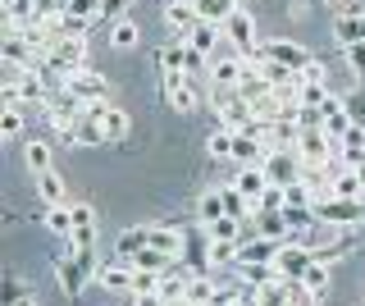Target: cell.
Returning a JSON list of instances; mask_svg holds the SVG:
<instances>
[{"label":"cell","instance_id":"obj_2","mask_svg":"<svg viewBox=\"0 0 365 306\" xmlns=\"http://www.w3.org/2000/svg\"><path fill=\"white\" fill-rule=\"evenodd\" d=\"M251 60H274V64H288L292 73H302V69H311L315 64V55L302 46V41H288V37H265L256 46V55Z\"/></svg>","mask_w":365,"mask_h":306},{"label":"cell","instance_id":"obj_27","mask_svg":"<svg viewBox=\"0 0 365 306\" xmlns=\"http://www.w3.org/2000/svg\"><path fill=\"white\" fill-rule=\"evenodd\" d=\"M169 260H174V256L155 252V247H142L137 256H128V265H133V270H142V275H165V270H169Z\"/></svg>","mask_w":365,"mask_h":306},{"label":"cell","instance_id":"obj_5","mask_svg":"<svg viewBox=\"0 0 365 306\" xmlns=\"http://www.w3.org/2000/svg\"><path fill=\"white\" fill-rule=\"evenodd\" d=\"M265 178L274 188H288V183H297L302 178V155L297 151H288V146H269V155H265Z\"/></svg>","mask_w":365,"mask_h":306},{"label":"cell","instance_id":"obj_1","mask_svg":"<svg viewBox=\"0 0 365 306\" xmlns=\"http://www.w3.org/2000/svg\"><path fill=\"white\" fill-rule=\"evenodd\" d=\"M96 270H101V256H96V247H87V252H68V256H60L55 275H60V288L68 292V297H78V292H83L87 283L96 279Z\"/></svg>","mask_w":365,"mask_h":306},{"label":"cell","instance_id":"obj_43","mask_svg":"<svg viewBox=\"0 0 365 306\" xmlns=\"http://www.w3.org/2000/svg\"><path fill=\"white\" fill-rule=\"evenodd\" d=\"M128 5H133V0H101V19H123Z\"/></svg>","mask_w":365,"mask_h":306},{"label":"cell","instance_id":"obj_10","mask_svg":"<svg viewBox=\"0 0 365 306\" xmlns=\"http://www.w3.org/2000/svg\"><path fill=\"white\" fill-rule=\"evenodd\" d=\"M68 92L83 101V106H96V101H110L114 96V87L96 69H78V73H68Z\"/></svg>","mask_w":365,"mask_h":306},{"label":"cell","instance_id":"obj_9","mask_svg":"<svg viewBox=\"0 0 365 306\" xmlns=\"http://www.w3.org/2000/svg\"><path fill=\"white\" fill-rule=\"evenodd\" d=\"M315 265L311 247L306 243H283L279 256H274V270H279V279H306V270Z\"/></svg>","mask_w":365,"mask_h":306},{"label":"cell","instance_id":"obj_44","mask_svg":"<svg viewBox=\"0 0 365 306\" xmlns=\"http://www.w3.org/2000/svg\"><path fill=\"white\" fill-rule=\"evenodd\" d=\"M19 297H23V283H19L14 275H9V279H5V292H0V302H5V306H14Z\"/></svg>","mask_w":365,"mask_h":306},{"label":"cell","instance_id":"obj_24","mask_svg":"<svg viewBox=\"0 0 365 306\" xmlns=\"http://www.w3.org/2000/svg\"><path fill=\"white\" fill-rule=\"evenodd\" d=\"M288 220H283V210H260L256 215V238H274V243H288Z\"/></svg>","mask_w":365,"mask_h":306},{"label":"cell","instance_id":"obj_40","mask_svg":"<svg viewBox=\"0 0 365 306\" xmlns=\"http://www.w3.org/2000/svg\"><path fill=\"white\" fill-rule=\"evenodd\" d=\"M73 229H96V206H87V201H73Z\"/></svg>","mask_w":365,"mask_h":306},{"label":"cell","instance_id":"obj_33","mask_svg":"<svg viewBox=\"0 0 365 306\" xmlns=\"http://www.w3.org/2000/svg\"><path fill=\"white\" fill-rule=\"evenodd\" d=\"M182 51H187L182 41H169V46L155 55V60H160V73H182Z\"/></svg>","mask_w":365,"mask_h":306},{"label":"cell","instance_id":"obj_41","mask_svg":"<svg viewBox=\"0 0 365 306\" xmlns=\"http://www.w3.org/2000/svg\"><path fill=\"white\" fill-rule=\"evenodd\" d=\"M68 247H73V252H87V247H96V229H73V233H68Z\"/></svg>","mask_w":365,"mask_h":306},{"label":"cell","instance_id":"obj_12","mask_svg":"<svg viewBox=\"0 0 365 306\" xmlns=\"http://www.w3.org/2000/svg\"><path fill=\"white\" fill-rule=\"evenodd\" d=\"M96 283H101V288H110V292H133V283H137V270L128 265V260L110 256V260H101V270H96Z\"/></svg>","mask_w":365,"mask_h":306},{"label":"cell","instance_id":"obj_21","mask_svg":"<svg viewBox=\"0 0 365 306\" xmlns=\"http://www.w3.org/2000/svg\"><path fill=\"white\" fill-rule=\"evenodd\" d=\"M334 37H338V46L365 41V14H347V9H338V14H334Z\"/></svg>","mask_w":365,"mask_h":306},{"label":"cell","instance_id":"obj_32","mask_svg":"<svg viewBox=\"0 0 365 306\" xmlns=\"http://www.w3.org/2000/svg\"><path fill=\"white\" fill-rule=\"evenodd\" d=\"M233 138H237V133L215 128L210 138H205V155H210V160H233Z\"/></svg>","mask_w":365,"mask_h":306},{"label":"cell","instance_id":"obj_34","mask_svg":"<svg viewBox=\"0 0 365 306\" xmlns=\"http://www.w3.org/2000/svg\"><path fill=\"white\" fill-rule=\"evenodd\" d=\"M210 297H215V283H210V279H192V283H187V297H182V302H187V306H210Z\"/></svg>","mask_w":365,"mask_h":306},{"label":"cell","instance_id":"obj_22","mask_svg":"<svg viewBox=\"0 0 365 306\" xmlns=\"http://www.w3.org/2000/svg\"><path fill=\"white\" fill-rule=\"evenodd\" d=\"M205 233H210V243H242L247 220H237V215H224V220H210V224H205Z\"/></svg>","mask_w":365,"mask_h":306},{"label":"cell","instance_id":"obj_38","mask_svg":"<svg viewBox=\"0 0 365 306\" xmlns=\"http://www.w3.org/2000/svg\"><path fill=\"white\" fill-rule=\"evenodd\" d=\"M306 288H311V292H319V297H324V288H329V265H319V260H315V265L311 270H306Z\"/></svg>","mask_w":365,"mask_h":306},{"label":"cell","instance_id":"obj_6","mask_svg":"<svg viewBox=\"0 0 365 306\" xmlns=\"http://www.w3.org/2000/svg\"><path fill=\"white\" fill-rule=\"evenodd\" d=\"M87 119H96L101 128H106L110 146H119V142L133 133V119H128V110H119L114 101H96V106H87Z\"/></svg>","mask_w":365,"mask_h":306},{"label":"cell","instance_id":"obj_47","mask_svg":"<svg viewBox=\"0 0 365 306\" xmlns=\"http://www.w3.org/2000/svg\"><path fill=\"white\" fill-rule=\"evenodd\" d=\"M329 5H347V0H329Z\"/></svg>","mask_w":365,"mask_h":306},{"label":"cell","instance_id":"obj_26","mask_svg":"<svg viewBox=\"0 0 365 306\" xmlns=\"http://www.w3.org/2000/svg\"><path fill=\"white\" fill-rule=\"evenodd\" d=\"M142 247H146V224H133V229H123L119 238H114V256H119V260L137 256Z\"/></svg>","mask_w":365,"mask_h":306},{"label":"cell","instance_id":"obj_42","mask_svg":"<svg viewBox=\"0 0 365 306\" xmlns=\"http://www.w3.org/2000/svg\"><path fill=\"white\" fill-rule=\"evenodd\" d=\"M260 210H283V188H265V197H260Z\"/></svg>","mask_w":365,"mask_h":306},{"label":"cell","instance_id":"obj_39","mask_svg":"<svg viewBox=\"0 0 365 306\" xmlns=\"http://www.w3.org/2000/svg\"><path fill=\"white\" fill-rule=\"evenodd\" d=\"M64 14L87 19V24H91V19H101V0H68V9H64Z\"/></svg>","mask_w":365,"mask_h":306},{"label":"cell","instance_id":"obj_37","mask_svg":"<svg viewBox=\"0 0 365 306\" xmlns=\"http://www.w3.org/2000/svg\"><path fill=\"white\" fill-rule=\"evenodd\" d=\"M342 55H347V69L365 83V41H351V46H342Z\"/></svg>","mask_w":365,"mask_h":306},{"label":"cell","instance_id":"obj_17","mask_svg":"<svg viewBox=\"0 0 365 306\" xmlns=\"http://www.w3.org/2000/svg\"><path fill=\"white\" fill-rule=\"evenodd\" d=\"M37 201H41V206H68V188H64V174H60V169H46V174H37Z\"/></svg>","mask_w":365,"mask_h":306},{"label":"cell","instance_id":"obj_46","mask_svg":"<svg viewBox=\"0 0 365 306\" xmlns=\"http://www.w3.org/2000/svg\"><path fill=\"white\" fill-rule=\"evenodd\" d=\"M14 306H32V297H28V292H23V297H19V302H14Z\"/></svg>","mask_w":365,"mask_h":306},{"label":"cell","instance_id":"obj_18","mask_svg":"<svg viewBox=\"0 0 365 306\" xmlns=\"http://www.w3.org/2000/svg\"><path fill=\"white\" fill-rule=\"evenodd\" d=\"M265 155H269L265 138H251V133H237L233 138V160L237 165H265Z\"/></svg>","mask_w":365,"mask_h":306},{"label":"cell","instance_id":"obj_19","mask_svg":"<svg viewBox=\"0 0 365 306\" xmlns=\"http://www.w3.org/2000/svg\"><path fill=\"white\" fill-rule=\"evenodd\" d=\"M220 37H224V28H220V24H205V19H201V24L192 28L182 41H187V46H197L201 55H210V60H215V55H220Z\"/></svg>","mask_w":365,"mask_h":306},{"label":"cell","instance_id":"obj_45","mask_svg":"<svg viewBox=\"0 0 365 306\" xmlns=\"http://www.w3.org/2000/svg\"><path fill=\"white\" fill-rule=\"evenodd\" d=\"M347 110H351V123H356V128H365V101H361V96H347Z\"/></svg>","mask_w":365,"mask_h":306},{"label":"cell","instance_id":"obj_13","mask_svg":"<svg viewBox=\"0 0 365 306\" xmlns=\"http://www.w3.org/2000/svg\"><path fill=\"white\" fill-rule=\"evenodd\" d=\"M319 110H324V133H329V138H338V142H342L351 128H356V123H351V110H347V96L329 92V101H324Z\"/></svg>","mask_w":365,"mask_h":306},{"label":"cell","instance_id":"obj_15","mask_svg":"<svg viewBox=\"0 0 365 306\" xmlns=\"http://www.w3.org/2000/svg\"><path fill=\"white\" fill-rule=\"evenodd\" d=\"M165 24L174 28V41H182L192 28L201 24V14H197V5H192V0H169V5H165Z\"/></svg>","mask_w":365,"mask_h":306},{"label":"cell","instance_id":"obj_4","mask_svg":"<svg viewBox=\"0 0 365 306\" xmlns=\"http://www.w3.org/2000/svg\"><path fill=\"white\" fill-rule=\"evenodd\" d=\"M41 64H51V69H60V73L87 69V37H60L51 51L41 55Z\"/></svg>","mask_w":365,"mask_h":306},{"label":"cell","instance_id":"obj_20","mask_svg":"<svg viewBox=\"0 0 365 306\" xmlns=\"http://www.w3.org/2000/svg\"><path fill=\"white\" fill-rule=\"evenodd\" d=\"M64 142H73V146H110V138H106V128H101V123L96 119H78L73 123V128H68L64 133Z\"/></svg>","mask_w":365,"mask_h":306},{"label":"cell","instance_id":"obj_8","mask_svg":"<svg viewBox=\"0 0 365 306\" xmlns=\"http://www.w3.org/2000/svg\"><path fill=\"white\" fill-rule=\"evenodd\" d=\"M251 69L247 55H215L210 60V87H228V92H237L242 87V78Z\"/></svg>","mask_w":365,"mask_h":306},{"label":"cell","instance_id":"obj_16","mask_svg":"<svg viewBox=\"0 0 365 306\" xmlns=\"http://www.w3.org/2000/svg\"><path fill=\"white\" fill-rule=\"evenodd\" d=\"M233 188L242 192V197H251V201H256V215H260V197H265V188H269L265 169H260V165H237V174H233Z\"/></svg>","mask_w":365,"mask_h":306},{"label":"cell","instance_id":"obj_31","mask_svg":"<svg viewBox=\"0 0 365 306\" xmlns=\"http://www.w3.org/2000/svg\"><path fill=\"white\" fill-rule=\"evenodd\" d=\"M334 197H365V178L356 174V169H338L334 174Z\"/></svg>","mask_w":365,"mask_h":306},{"label":"cell","instance_id":"obj_3","mask_svg":"<svg viewBox=\"0 0 365 306\" xmlns=\"http://www.w3.org/2000/svg\"><path fill=\"white\" fill-rule=\"evenodd\" d=\"M315 215L324 229H351V224L365 220V206L356 197H324V201H315Z\"/></svg>","mask_w":365,"mask_h":306},{"label":"cell","instance_id":"obj_14","mask_svg":"<svg viewBox=\"0 0 365 306\" xmlns=\"http://www.w3.org/2000/svg\"><path fill=\"white\" fill-rule=\"evenodd\" d=\"M146 247H155V252L165 256H182V247H187V233L174 229V224H146Z\"/></svg>","mask_w":365,"mask_h":306},{"label":"cell","instance_id":"obj_25","mask_svg":"<svg viewBox=\"0 0 365 306\" xmlns=\"http://www.w3.org/2000/svg\"><path fill=\"white\" fill-rule=\"evenodd\" d=\"M137 41H142V28H137L133 19H114L110 24V46L114 51H137Z\"/></svg>","mask_w":365,"mask_h":306},{"label":"cell","instance_id":"obj_7","mask_svg":"<svg viewBox=\"0 0 365 306\" xmlns=\"http://www.w3.org/2000/svg\"><path fill=\"white\" fill-rule=\"evenodd\" d=\"M165 96H169V106H174V110L192 115V110H201V78H187V73H165Z\"/></svg>","mask_w":365,"mask_h":306},{"label":"cell","instance_id":"obj_30","mask_svg":"<svg viewBox=\"0 0 365 306\" xmlns=\"http://www.w3.org/2000/svg\"><path fill=\"white\" fill-rule=\"evenodd\" d=\"M41 224H46L55 238H68V233H73V206H46Z\"/></svg>","mask_w":365,"mask_h":306},{"label":"cell","instance_id":"obj_28","mask_svg":"<svg viewBox=\"0 0 365 306\" xmlns=\"http://www.w3.org/2000/svg\"><path fill=\"white\" fill-rule=\"evenodd\" d=\"M23 165H28L32 174H46V169H55V165H51V146H46L41 138L23 142Z\"/></svg>","mask_w":365,"mask_h":306},{"label":"cell","instance_id":"obj_11","mask_svg":"<svg viewBox=\"0 0 365 306\" xmlns=\"http://www.w3.org/2000/svg\"><path fill=\"white\" fill-rule=\"evenodd\" d=\"M224 37L233 41L237 55H247V60H251V55H256V46H260V41H256V19H251L247 9H237V14L224 24Z\"/></svg>","mask_w":365,"mask_h":306},{"label":"cell","instance_id":"obj_23","mask_svg":"<svg viewBox=\"0 0 365 306\" xmlns=\"http://www.w3.org/2000/svg\"><path fill=\"white\" fill-rule=\"evenodd\" d=\"M192 5H197V14L205 19V24H220V28L237 14V9H242L237 0H192Z\"/></svg>","mask_w":365,"mask_h":306},{"label":"cell","instance_id":"obj_35","mask_svg":"<svg viewBox=\"0 0 365 306\" xmlns=\"http://www.w3.org/2000/svg\"><path fill=\"white\" fill-rule=\"evenodd\" d=\"M19 133H23V110H0V138L19 142Z\"/></svg>","mask_w":365,"mask_h":306},{"label":"cell","instance_id":"obj_36","mask_svg":"<svg viewBox=\"0 0 365 306\" xmlns=\"http://www.w3.org/2000/svg\"><path fill=\"white\" fill-rule=\"evenodd\" d=\"M329 101V83H311V78H302V106H324Z\"/></svg>","mask_w":365,"mask_h":306},{"label":"cell","instance_id":"obj_29","mask_svg":"<svg viewBox=\"0 0 365 306\" xmlns=\"http://www.w3.org/2000/svg\"><path fill=\"white\" fill-rule=\"evenodd\" d=\"M224 192L220 188H210V192H201V197H197V220L201 224H210V220H224Z\"/></svg>","mask_w":365,"mask_h":306}]
</instances>
